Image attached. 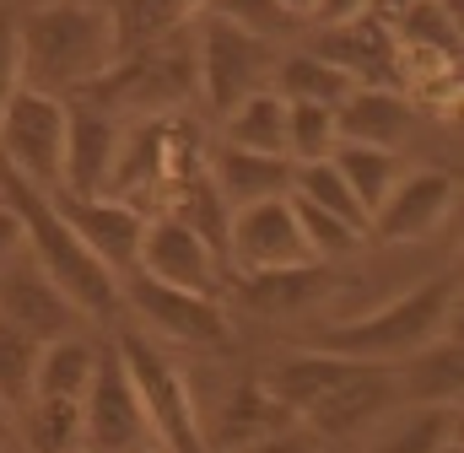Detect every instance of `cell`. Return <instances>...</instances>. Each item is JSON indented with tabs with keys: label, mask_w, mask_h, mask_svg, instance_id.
<instances>
[{
	"label": "cell",
	"mask_w": 464,
	"mask_h": 453,
	"mask_svg": "<svg viewBox=\"0 0 464 453\" xmlns=\"http://www.w3.org/2000/svg\"><path fill=\"white\" fill-rule=\"evenodd\" d=\"M16 49H22V87L71 98L98 71H109L119 54L109 5L92 0H54L16 16Z\"/></svg>",
	"instance_id": "1"
},
{
	"label": "cell",
	"mask_w": 464,
	"mask_h": 453,
	"mask_svg": "<svg viewBox=\"0 0 464 453\" xmlns=\"http://www.w3.org/2000/svg\"><path fill=\"white\" fill-rule=\"evenodd\" d=\"M0 200L22 217V232H27V259L92 319V324H103V319H114L119 308H124V297H119V275L65 226V217L54 211V200H49V189H33L27 178H16L5 162H0Z\"/></svg>",
	"instance_id": "2"
},
{
	"label": "cell",
	"mask_w": 464,
	"mask_h": 453,
	"mask_svg": "<svg viewBox=\"0 0 464 453\" xmlns=\"http://www.w3.org/2000/svg\"><path fill=\"white\" fill-rule=\"evenodd\" d=\"M200 92L195 76V22L114 54L109 71H98L87 87H76L71 98H87L92 109L114 113L119 124L130 119H157V113H184Z\"/></svg>",
	"instance_id": "3"
},
{
	"label": "cell",
	"mask_w": 464,
	"mask_h": 453,
	"mask_svg": "<svg viewBox=\"0 0 464 453\" xmlns=\"http://www.w3.org/2000/svg\"><path fill=\"white\" fill-rule=\"evenodd\" d=\"M459 313V270H443L411 292H400L394 303L362 313V319H341V324H324L319 330V351H335L351 361H383L394 367L400 356L432 345V340L449 335Z\"/></svg>",
	"instance_id": "4"
},
{
	"label": "cell",
	"mask_w": 464,
	"mask_h": 453,
	"mask_svg": "<svg viewBox=\"0 0 464 453\" xmlns=\"http://www.w3.org/2000/svg\"><path fill=\"white\" fill-rule=\"evenodd\" d=\"M109 345H114L124 378L135 383V400H140L146 427H151V448L211 453V438L200 427V410H195V394H189V378L179 372V361L151 335H135V330H119Z\"/></svg>",
	"instance_id": "5"
},
{
	"label": "cell",
	"mask_w": 464,
	"mask_h": 453,
	"mask_svg": "<svg viewBox=\"0 0 464 453\" xmlns=\"http://www.w3.org/2000/svg\"><path fill=\"white\" fill-rule=\"evenodd\" d=\"M276 60H281V43L254 38L222 16H195V76H200L195 98H206L217 119L237 109L243 98H254L259 87H270Z\"/></svg>",
	"instance_id": "6"
},
{
	"label": "cell",
	"mask_w": 464,
	"mask_h": 453,
	"mask_svg": "<svg viewBox=\"0 0 464 453\" xmlns=\"http://www.w3.org/2000/svg\"><path fill=\"white\" fill-rule=\"evenodd\" d=\"M119 297L124 308H135L146 319L151 335H162L168 345H184V351H232V319L222 308V297H206V292H179V286H162L140 270L119 275Z\"/></svg>",
	"instance_id": "7"
},
{
	"label": "cell",
	"mask_w": 464,
	"mask_h": 453,
	"mask_svg": "<svg viewBox=\"0 0 464 453\" xmlns=\"http://www.w3.org/2000/svg\"><path fill=\"white\" fill-rule=\"evenodd\" d=\"M0 162L27 178L33 189H60V162H65V98L16 87L0 113Z\"/></svg>",
	"instance_id": "8"
},
{
	"label": "cell",
	"mask_w": 464,
	"mask_h": 453,
	"mask_svg": "<svg viewBox=\"0 0 464 453\" xmlns=\"http://www.w3.org/2000/svg\"><path fill=\"white\" fill-rule=\"evenodd\" d=\"M151 448V427L146 410L135 400V383L124 378L114 345L98 351L92 383L82 394V453H146Z\"/></svg>",
	"instance_id": "9"
},
{
	"label": "cell",
	"mask_w": 464,
	"mask_h": 453,
	"mask_svg": "<svg viewBox=\"0 0 464 453\" xmlns=\"http://www.w3.org/2000/svg\"><path fill=\"white\" fill-rule=\"evenodd\" d=\"M454 206H459L454 168H405L400 184L372 211L367 237H383V243H427V237H438L449 226Z\"/></svg>",
	"instance_id": "10"
},
{
	"label": "cell",
	"mask_w": 464,
	"mask_h": 453,
	"mask_svg": "<svg viewBox=\"0 0 464 453\" xmlns=\"http://www.w3.org/2000/svg\"><path fill=\"white\" fill-rule=\"evenodd\" d=\"M135 270L162 281V286H179V292H206V297H222L227 286V259L179 217H151L140 232V254H135Z\"/></svg>",
	"instance_id": "11"
},
{
	"label": "cell",
	"mask_w": 464,
	"mask_h": 453,
	"mask_svg": "<svg viewBox=\"0 0 464 453\" xmlns=\"http://www.w3.org/2000/svg\"><path fill=\"white\" fill-rule=\"evenodd\" d=\"M308 259H314V254H308V243H303V226L292 217V200H286V195L232 206V217H227V275L232 270L308 265Z\"/></svg>",
	"instance_id": "12"
},
{
	"label": "cell",
	"mask_w": 464,
	"mask_h": 453,
	"mask_svg": "<svg viewBox=\"0 0 464 453\" xmlns=\"http://www.w3.org/2000/svg\"><path fill=\"white\" fill-rule=\"evenodd\" d=\"M54 211L65 217V226L114 270V275H130L135 270V254H140V232H146V211H135L130 200H114V195H65V189H49Z\"/></svg>",
	"instance_id": "13"
},
{
	"label": "cell",
	"mask_w": 464,
	"mask_h": 453,
	"mask_svg": "<svg viewBox=\"0 0 464 453\" xmlns=\"http://www.w3.org/2000/svg\"><path fill=\"white\" fill-rule=\"evenodd\" d=\"M394 405H400L394 367H383V361H362L351 378H341L324 400H314V405L303 410V427L319 432V438H330V443H341V438H351V432L378 427Z\"/></svg>",
	"instance_id": "14"
},
{
	"label": "cell",
	"mask_w": 464,
	"mask_h": 453,
	"mask_svg": "<svg viewBox=\"0 0 464 453\" xmlns=\"http://www.w3.org/2000/svg\"><path fill=\"white\" fill-rule=\"evenodd\" d=\"M0 313H5L16 330H27L38 345H44V340H60V335H82V324H87V313H82L27 254L0 270Z\"/></svg>",
	"instance_id": "15"
},
{
	"label": "cell",
	"mask_w": 464,
	"mask_h": 453,
	"mask_svg": "<svg viewBox=\"0 0 464 453\" xmlns=\"http://www.w3.org/2000/svg\"><path fill=\"white\" fill-rule=\"evenodd\" d=\"M335 286H341L335 265L308 259V265H276V270H232L222 292H232L243 308H254L265 319H292V313L319 308Z\"/></svg>",
	"instance_id": "16"
},
{
	"label": "cell",
	"mask_w": 464,
	"mask_h": 453,
	"mask_svg": "<svg viewBox=\"0 0 464 453\" xmlns=\"http://www.w3.org/2000/svg\"><path fill=\"white\" fill-rule=\"evenodd\" d=\"M314 54H324L330 65H341L356 87H394L400 92V43L389 22L372 16H351L341 27H314Z\"/></svg>",
	"instance_id": "17"
},
{
	"label": "cell",
	"mask_w": 464,
	"mask_h": 453,
	"mask_svg": "<svg viewBox=\"0 0 464 453\" xmlns=\"http://www.w3.org/2000/svg\"><path fill=\"white\" fill-rule=\"evenodd\" d=\"M114 113L92 109L87 98H65V162H60V189L65 195H103L109 168L119 151Z\"/></svg>",
	"instance_id": "18"
},
{
	"label": "cell",
	"mask_w": 464,
	"mask_h": 453,
	"mask_svg": "<svg viewBox=\"0 0 464 453\" xmlns=\"http://www.w3.org/2000/svg\"><path fill=\"white\" fill-rule=\"evenodd\" d=\"M416 130V103L394 87H351L335 103V135L362 146H389L400 151Z\"/></svg>",
	"instance_id": "19"
},
{
	"label": "cell",
	"mask_w": 464,
	"mask_h": 453,
	"mask_svg": "<svg viewBox=\"0 0 464 453\" xmlns=\"http://www.w3.org/2000/svg\"><path fill=\"white\" fill-rule=\"evenodd\" d=\"M394 383H400V400L411 405H459L464 389V351L459 340H432L411 356L394 361Z\"/></svg>",
	"instance_id": "20"
},
{
	"label": "cell",
	"mask_w": 464,
	"mask_h": 453,
	"mask_svg": "<svg viewBox=\"0 0 464 453\" xmlns=\"http://www.w3.org/2000/svg\"><path fill=\"white\" fill-rule=\"evenodd\" d=\"M211 184L232 206L248 200H270L292 189V157H265V151H237V146H217L211 151Z\"/></svg>",
	"instance_id": "21"
},
{
	"label": "cell",
	"mask_w": 464,
	"mask_h": 453,
	"mask_svg": "<svg viewBox=\"0 0 464 453\" xmlns=\"http://www.w3.org/2000/svg\"><path fill=\"white\" fill-rule=\"evenodd\" d=\"M356 367H362V361H351V356H335V351H319V345H314V351H303V356L276 361L259 383H265V389H270V394L297 416V421H303V410H308L314 400H324V394H330L341 378H351Z\"/></svg>",
	"instance_id": "22"
},
{
	"label": "cell",
	"mask_w": 464,
	"mask_h": 453,
	"mask_svg": "<svg viewBox=\"0 0 464 453\" xmlns=\"http://www.w3.org/2000/svg\"><path fill=\"white\" fill-rule=\"evenodd\" d=\"M286 427H297V416L259 383V378H243L237 389H232L227 410H222V438H211V453H232V448H248V443H259V438H276V432H286Z\"/></svg>",
	"instance_id": "23"
},
{
	"label": "cell",
	"mask_w": 464,
	"mask_h": 453,
	"mask_svg": "<svg viewBox=\"0 0 464 453\" xmlns=\"http://www.w3.org/2000/svg\"><path fill=\"white\" fill-rule=\"evenodd\" d=\"M98 340L87 335H60L38 345V367H33V394L38 400H82L98 367Z\"/></svg>",
	"instance_id": "24"
},
{
	"label": "cell",
	"mask_w": 464,
	"mask_h": 453,
	"mask_svg": "<svg viewBox=\"0 0 464 453\" xmlns=\"http://www.w3.org/2000/svg\"><path fill=\"white\" fill-rule=\"evenodd\" d=\"M270 87L286 103H324V109H335L356 82L341 65H330L324 54H314V49H281L276 71H270Z\"/></svg>",
	"instance_id": "25"
},
{
	"label": "cell",
	"mask_w": 464,
	"mask_h": 453,
	"mask_svg": "<svg viewBox=\"0 0 464 453\" xmlns=\"http://www.w3.org/2000/svg\"><path fill=\"white\" fill-rule=\"evenodd\" d=\"M222 146L286 157V98L276 87H259L254 98H243L237 109H227L222 113Z\"/></svg>",
	"instance_id": "26"
},
{
	"label": "cell",
	"mask_w": 464,
	"mask_h": 453,
	"mask_svg": "<svg viewBox=\"0 0 464 453\" xmlns=\"http://www.w3.org/2000/svg\"><path fill=\"white\" fill-rule=\"evenodd\" d=\"M330 162L341 168V178L351 184V195L362 200L367 217L383 206V195H389V189L400 184V173H405V157H400V151H389V146H362V140H335Z\"/></svg>",
	"instance_id": "27"
},
{
	"label": "cell",
	"mask_w": 464,
	"mask_h": 453,
	"mask_svg": "<svg viewBox=\"0 0 464 453\" xmlns=\"http://www.w3.org/2000/svg\"><path fill=\"white\" fill-rule=\"evenodd\" d=\"M206 11V0H109V22H114V43L124 49H140L184 22H195Z\"/></svg>",
	"instance_id": "28"
},
{
	"label": "cell",
	"mask_w": 464,
	"mask_h": 453,
	"mask_svg": "<svg viewBox=\"0 0 464 453\" xmlns=\"http://www.w3.org/2000/svg\"><path fill=\"white\" fill-rule=\"evenodd\" d=\"M389 27H394V43L405 54L459 60V11H449L443 0H411Z\"/></svg>",
	"instance_id": "29"
},
{
	"label": "cell",
	"mask_w": 464,
	"mask_h": 453,
	"mask_svg": "<svg viewBox=\"0 0 464 453\" xmlns=\"http://www.w3.org/2000/svg\"><path fill=\"white\" fill-rule=\"evenodd\" d=\"M22 443L33 453H82V400H27L16 416Z\"/></svg>",
	"instance_id": "30"
},
{
	"label": "cell",
	"mask_w": 464,
	"mask_h": 453,
	"mask_svg": "<svg viewBox=\"0 0 464 453\" xmlns=\"http://www.w3.org/2000/svg\"><path fill=\"white\" fill-rule=\"evenodd\" d=\"M292 195H303L308 206L341 217L346 226H356V232L367 237V222H372V217L362 211V200L351 195V184L341 178V168H335L330 157H319V162H292Z\"/></svg>",
	"instance_id": "31"
},
{
	"label": "cell",
	"mask_w": 464,
	"mask_h": 453,
	"mask_svg": "<svg viewBox=\"0 0 464 453\" xmlns=\"http://www.w3.org/2000/svg\"><path fill=\"white\" fill-rule=\"evenodd\" d=\"M459 438V405H411L372 453H438Z\"/></svg>",
	"instance_id": "32"
},
{
	"label": "cell",
	"mask_w": 464,
	"mask_h": 453,
	"mask_svg": "<svg viewBox=\"0 0 464 453\" xmlns=\"http://www.w3.org/2000/svg\"><path fill=\"white\" fill-rule=\"evenodd\" d=\"M33 367H38V340L0 313V405L11 416L33 400Z\"/></svg>",
	"instance_id": "33"
},
{
	"label": "cell",
	"mask_w": 464,
	"mask_h": 453,
	"mask_svg": "<svg viewBox=\"0 0 464 453\" xmlns=\"http://www.w3.org/2000/svg\"><path fill=\"white\" fill-rule=\"evenodd\" d=\"M200 16H222V22L243 27V33H254V38H270V43L308 38V27H303L292 11H281L276 0H206Z\"/></svg>",
	"instance_id": "34"
},
{
	"label": "cell",
	"mask_w": 464,
	"mask_h": 453,
	"mask_svg": "<svg viewBox=\"0 0 464 453\" xmlns=\"http://www.w3.org/2000/svg\"><path fill=\"white\" fill-rule=\"evenodd\" d=\"M286 200H292V217H297V226H303V243H308V254H314L319 265H341L346 254L362 248V232L346 226L341 217H330V211L308 206V200H303V195H292V189H286Z\"/></svg>",
	"instance_id": "35"
},
{
	"label": "cell",
	"mask_w": 464,
	"mask_h": 453,
	"mask_svg": "<svg viewBox=\"0 0 464 453\" xmlns=\"http://www.w3.org/2000/svg\"><path fill=\"white\" fill-rule=\"evenodd\" d=\"M335 109L324 103H286V157L292 162H319L335 151Z\"/></svg>",
	"instance_id": "36"
},
{
	"label": "cell",
	"mask_w": 464,
	"mask_h": 453,
	"mask_svg": "<svg viewBox=\"0 0 464 453\" xmlns=\"http://www.w3.org/2000/svg\"><path fill=\"white\" fill-rule=\"evenodd\" d=\"M22 87V49H16V11H0V113Z\"/></svg>",
	"instance_id": "37"
},
{
	"label": "cell",
	"mask_w": 464,
	"mask_h": 453,
	"mask_svg": "<svg viewBox=\"0 0 464 453\" xmlns=\"http://www.w3.org/2000/svg\"><path fill=\"white\" fill-rule=\"evenodd\" d=\"M27 254V232H22V217L0 200V270L11 265V259H22Z\"/></svg>",
	"instance_id": "38"
},
{
	"label": "cell",
	"mask_w": 464,
	"mask_h": 453,
	"mask_svg": "<svg viewBox=\"0 0 464 453\" xmlns=\"http://www.w3.org/2000/svg\"><path fill=\"white\" fill-rule=\"evenodd\" d=\"M351 16H367V0H319L308 27H341Z\"/></svg>",
	"instance_id": "39"
},
{
	"label": "cell",
	"mask_w": 464,
	"mask_h": 453,
	"mask_svg": "<svg viewBox=\"0 0 464 453\" xmlns=\"http://www.w3.org/2000/svg\"><path fill=\"white\" fill-rule=\"evenodd\" d=\"M232 453H308V438H303L297 427H286V432H276V438H259V443L232 448Z\"/></svg>",
	"instance_id": "40"
},
{
	"label": "cell",
	"mask_w": 464,
	"mask_h": 453,
	"mask_svg": "<svg viewBox=\"0 0 464 453\" xmlns=\"http://www.w3.org/2000/svg\"><path fill=\"white\" fill-rule=\"evenodd\" d=\"M405 5H411V0H367V16H372V22H394Z\"/></svg>",
	"instance_id": "41"
},
{
	"label": "cell",
	"mask_w": 464,
	"mask_h": 453,
	"mask_svg": "<svg viewBox=\"0 0 464 453\" xmlns=\"http://www.w3.org/2000/svg\"><path fill=\"white\" fill-rule=\"evenodd\" d=\"M276 5H281V11H292V16H297V22L308 27V22H314V5H319V0H276Z\"/></svg>",
	"instance_id": "42"
},
{
	"label": "cell",
	"mask_w": 464,
	"mask_h": 453,
	"mask_svg": "<svg viewBox=\"0 0 464 453\" xmlns=\"http://www.w3.org/2000/svg\"><path fill=\"white\" fill-rule=\"evenodd\" d=\"M5 427H11V410H5V405H0V438H5Z\"/></svg>",
	"instance_id": "43"
},
{
	"label": "cell",
	"mask_w": 464,
	"mask_h": 453,
	"mask_svg": "<svg viewBox=\"0 0 464 453\" xmlns=\"http://www.w3.org/2000/svg\"><path fill=\"white\" fill-rule=\"evenodd\" d=\"M438 453H464V448H459V438H454V443H443V448H438Z\"/></svg>",
	"instance_id": "44"
},
{
	"label": "cell",
	"mask_w": 464,
	"mask_h": 453,
	"mask_svg": "<svg viewBox=\"0 0 464 453\" xmlns=\"http://www.w3.org/2000/svg\"><path fill=\"white\" fill-rule=\"evenodd\" d=\"M0 453H5V438H0Z\"/></svg>",
	"instance_id": "45"
},
{
	"label": "cell",
	"mask_w": 464,
	"mask_h": 453,
	"mask_svg": "<svg viewBox=\"0 0 464 453\" xmlns=\"http://www.w3.org/2000/svg\"><path fill=\"white\" fill-rule=\"evenodd\" d=\"M146 453H162V448H146Z\"/></svg>",
	"instance_id": "46"
}]
</instances>
